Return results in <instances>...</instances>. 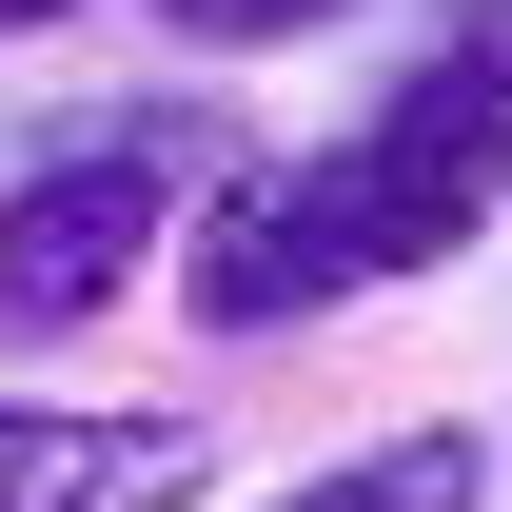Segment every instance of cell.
<instances>
[{
	"label": "cell",
	"instance_id": "3",
	"mask_svg": "<svg viewBox=\"0 0 512 512\" xmlns=\"http://www.w3.org/2000/svg\"><path fill=\"white\" fill-rule=\"evenodd\" d=\"M0 512H217V434H197V414L0 394Z\"/></svg>",
	"mask_w": 512,
	"mask_h": 512
},
{
	"label": "cell",
	"instance_id": "5",
	"mask_svg": "<svg viewBox=\"0 0 512 512\" xmlns=\"http://www.w3.org/2000/svg\"><path fill=\"white\" fill-rule=\"evenodd\" d=\"M355 0H158V40H197V60H276V40H335Z\"/></svg>",
	"mask_w": 512,
	"mask_h": 512
},
{
	"label": "cell",
	"instance_id": "6",
	"mask_svg": "<svg viewBox=\"0 0 512 512\" xmlns=\"http://www.w3.org/2000/svg\"><path fill=\"white\" fill-rule=\"evenodd\" d=\"M60 20H79V0H0V40H60Z\"/></svg>",
	"mask_w": 512,
	"mask_h": 512
},
{
	"label": "cell",
	"instance_id": "2",
	"mask_svg": "<svg viewBox=\"0 0 512 512\" xmlns=\"http://www.w3.org/2000/svg\"><path fill=\"white\" fill-rule=\"evenodd\" d=\"M158 256H178V158L158 138H79V158H40L0 197V335H99Z\"/></svg>",
	"mask_w": 512,
	"mask_h": 512
},
{
	"label": "cell",
	"instance_id": "1",
	"mask_svg": "<svg viewBox=\"0 0 512 512\" xmlns=\"http://www.w3.org/2000/svg\"><path fill=\"white\" fill-rule=\"evenodd\" d=\"M316 217H335V256H355V296L453 276V256L512 217V0H473L434 60L375 79L355 138H316Z\"/></svg>",
	"mask_w": 512,
	"mask_h": 512
},
{
	"label": "cell",
	"instance_id": "4",
	"mask_svg": "<svg viewBox=\"0 0 512 512\" xmlns=\"http://www.w3.org/2000/svg\"><path fill=\"white\" fill-rule=\"evenodd\" d=\"M256 512H493V434H473V414H394V434L276 473Z\"/></svg>",
	"mask_w": 512,
	"mask_h": 512
}]
</instances>
